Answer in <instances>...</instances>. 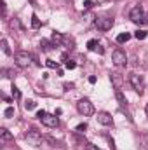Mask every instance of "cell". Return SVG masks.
Masks as SVG:
<instances>
[{
	"mask_svg": "<svg viewBox=\"0 0 148 150\" xmlns=\"http://www.w3.org/2000/svg\"><path fill=\"white\" fill-rule=\"evenodd\" d=\"M129 18H131V21H132V23H136V25H147V23H148V19L145 18V12H143V9H141L140 5H136V7H132V9H131Z\"/></svg>",
	"mask_w": 148,
	"mask_h": 150,
	"instance_id": "1",
	"label": "cell"
},
{
	"mask_svg": "<svg viewBox=\"0 0 148 150\" xmlns=\"http://www.w3.org/2000/svg\"><path fill=\"white\" fill-rule=\"evenodd\" d=\"M16 65L18 67H21V68H28L30 65H32V61H33V58H32V54H28V52H25V51H19V52H16Z\"/></svg>",
	"mask_w": 148,
	"mask_h": 150,
	"instance_id": "2",
	"label": "cell"
},
{
	"mask_svg": "<svg viewBox=\"0 0 148 150\" xmlns=\"http://www.w3.org/2000/svg\"><path fill=\"white\" fill-rule=\"evenodd\" d=\"M77 110L82 113L84 117H89V115L94 113V107H92V103H91L87 98H82V100L77 103Z\"/></svg>",
	"mask_w": 148,
	"mask_h": 150,
	"instance_id": "3",
	"label": "cell"
},
{
	"mask_svg": "<svg viewBox=\"0 0 148 150\" xmlns=\"http://www.w3.org/2000/svg\"><path fill=\"white\" fill-rule=\"evenodd\" d=\"M25 138H26V142H28L32 147H40L42 142H44V136L38 133L37 129H30V131L25 134Z\"/></svg>",
	"mask_w": 148,
	"mask_h": 150,
	"instance_id": "4",
	"label": "cell"
},
{
	"mask_svg": "<svg viewBox=\"0 0 148 150\" xmlns=\"http://www.w3.org/2000/svg\"><path fill=\"white\" fill-rule=\"evenodd\" d=\"M129 82L132 84V87H134V91L141 96L143 93H145V82H143V77L138 74H131L129 75Z\"/></svg>",
	"mask_w": 148,
	"mask_h": 150,
	"instance_id": "5",
	"label": "cell"
},
{
	"mask_svg": "<svg viewBox=\"0 0 148 150\" xmlns=\"http://www.w3.org/2000/svg\"><path fill=\"white\" fill-rule=\"evenodd\" d=\"M111 59H113V63H115L117 67H125V65H127V56H125V52L120 51V49H115V51H113Z\"/></svg>",
	"mask_w": 148,
	"mask_h": 150,
	"instance_id": "6",
	"label": "cell"
},
{
	"mask_svg": "<svg viewBox=\"0 0 148 150\" xmlns=\"http://www.w3.org/2000/svg\"><path fill=\"white\" fill-rule=\"evenodd\" d=\"M96 26L101 32H108L111 26H113V19L111 18H98L96 19Z\"/></svg>",
	"mask_w": 148,
	"mask_h": 150,
	"instance_id": "7",
	"label": "cell"
},
{
	"mask_svg": "<svg viewBox=\"0 0 148 150\" xmlns=\"http://www.w3.org/2000/svg\"><path fill=\"white\" fill-rule=\"evenodd\" d=\"M40 120H42V124H45L47 127H58V126H59L58 117H56V115H52V113H45Z\"/></svg>",
	"mask_w": 148,
	"mask_h": 150,
	"instance_id": "8",
	"label": "cell"
},
{
	"mask_svg": "<svg viewBox=\"0 0 148 150\" xmlns=\"http://www.w3.org/2000/svg\"><path fill=\"white\" fill-rule=\"evenodd\" d=\"M110 80H111V84H113V87H115V91H120V89H122V86H124V77L118 74V72H111Z\"/></svg>",
	"mask_w": 148,
	"mask_h": 150,
	"instance_id": "9",
	"label": "cell"
},
{
	"mask_svg": "<svg viewBox=\"0 0 148 150\" xmlns=\"http://www.w3.org/2000/svg\"><path fill=\"white\" fill-rule=\"evenodd\" d=\"M96 119H98V122H99V124H103V126H111V124H113L111 115H110V113H106V112H98Z\"/></svg>",
	"mask_w": 148,
	"mask_h": 150,
	"instance_id": "10",
	"label": "cell"
},
{
	"mask_svg": "<svg viewBox=\"0 0 148 150\" xmlns=\"http://www.w3.org/2000/svg\"><path fill=\"white\" fill-rule=\"evenodd\" d=\"M12 140H14V136H12V134H11L5 127H2V129H0V142L5 145V143H11Z\"/></svg>",
	"mask_w": 148,
	"mask_h": 150,
	"instance_id": "11",
	"label": "cell"
},
{
	"mask_svg": "<svg viewBox=\"0 0 148 150\" xmlns=\"http://www.w3.org/2000/svg\"><path fill=\"white\" fill-rule=\"evenodd\" d=\"M51 40H52L54 44H63V42H65V37H63L59 32H52V37H51Z\"/></svg>",
	"mask_w": 148,
	"mask_h": 150,
	"instance_id": "12",
	"label": "cell"
},
{
	"mask_svg": "<svg viewBox=\"0 0 148 150\" xmlns=\"http://www.w3.org/2000/svg\"><path fill=\"white\" fill-rule=\"evenodd\" d=\"M115 98H117V101H118V103H120L122 107H124V105L127 103V100H125V96L122 94V91H115Z\"/></svg>",
	"mask_w": 148,
	"mask_h": 150,
	"instance_id": "13",
	"label": "cell"
},
{
	"mask_svg": "<svg viewBox=\"0 0 148 150\" xmlns=\"http://www.w3.org/2000/svg\"><path fill=\"white\" fill-rule=\"evenodd\" d=\"M0 44H2V51H4L7 56H11V54H12V51H11V47H9V44H7V40H5V38H2V42H0Z\"/></svg>",
	"mask_w": 148,
	"mask_h": 150,
	"instance_id": "14",
	"label": "cell"
},
{
	"mask_svg": "<svg viewBox=\"0 0 148 150\" xmlns=\"http://www.w3.org/2000/svg\"><path fill=\"white\" fill-rule=\"evenodd\" d=\"M40 25H42V23H40V19L37 18V14H33V16H32V28L38 30V28H40Z\"/></svg>",
	"mask_w": 148,
	"mask_h": 150,
	"instance_id": "15",
	"label": "cell"
},
{
	"mask_svg": "<svg viewBox=\"0 0 148 150\" xmlns=\"http://www.w3.org/2000/svg\"><path fill=\"white\" fill-rule=\"evenodd\" d=\"M147 35H148L147 30H138V32L134 33V37L138 38V40H145V38H147Z\"/></svg>",
	"mask_w": 148,
	"mask_h": 150,
	"instance_id": "16",
	"label": "cell"
},
{
	"mask_svg": "<svg viewBox=\"0 0 148 150\" xmlns=\"http://www.w3.org/2000/svg\"><path fill=\"white\" fill-rule=\"evenodd\" d=\"M129 38H131V33H120V35H117V42L122 44V42H127Z\"/></svg>",
	"mask_w": 148,
	"mask_h": 150,
	"instance_id": "17",
	"label": "cell"
},
{
	"mask_svg": "<svg viewBox=\"0 0 148 150\" xmlns=\"http://www.w3.org/2000/svg\"><path fill=\"white\" fill-rule=\"evenodd\" d=\"M40 47H42L44 51H49V49H52V44H51L49 40H45V38H42V42H40Z\"/></svg>",
	"mask_w": 148,
	"mask_h": 150,
	"instance_id": "18",
	"label": "cell"
},
{
	"mask_svg": "<svg viewBox=\"0 0 148 150\" xmlns=\"http://www.w3.org/2000/svg\"><path fill=\"white\" fill-rule=\"evenodd\" d=\"M98 45H99V44H98V40H89V42H87V49H89V51L98 49Z\"/></svg>",
	"mask_w": 148,
	"mask_h": 150,
	"instance_id": "19",
	"label": "cell"
},
{
	"mask_svg": "<svg viewBox=\"0 0 148 150\" xmlns=\"http://www.w3.org/2000/svg\"><path fill=\"white\" fill-rule=\"evenodd\" d=\"M35 107H37V103H35L33 100H28V101L25 103V108H26V110H33Z\"/></svg>",
	"mask_w": 148,
	"mask_h": 150,
	"instance_id": "20",
	"label": "cell"
},
{
	"mask_svg": "<svg viewBox=\"0 0 148 150\" xmlns=\"http://www.w3.org/2000/svg\"><path fill=\"white\" fill-rule=\"evenodd\" d=\"M65 67H66L68 70H73L75 67H77V63H75V61H72V59H66V61H65Z\"/></svg>",
	"mask_w": 148,
	"mask_h": 150,
	"instance_id": "21",
	"label": "cell"
},
{
	"mask_svg": "<svg viewBox=\"0 0 148 150\" xmlns=\"http://www.w3.org/2000/svg\"><path fill=\"white\" fill-rule=\"evenodd\" d=\"M45 65L49 68H58V61H54V59H45Z\"/></svg>",
	"mask_w": 148,
	"mask_h": 150,
	"instance_id": "22",
	"label": "cell"
},
{
	"mask_svg": "<svg viewBox=\"0 0 148 150\" xmlns=\"http://www.w3.org/2000/svg\"><path fill=\"white\" fill-rule=\"evenodd\" d=\"M92 7H94L92 0H84V9H92Z\"/></svg>",
	"mask_w": 148,
	"mask_h": 150,
	"instance_id": "23",
	"label": "cell"
},
{
	"mask_svg": "<svg viewBox=\"0 0 148 150\" xmlns=\"http://www.w3.org/2000/svg\"><path fill=\"white\" fill-rule=\"evenodd\" d=\"M12 96H14L16 100H19V98H21V93H19V89H18V87H12Z\"/></svg>",
	"mask_w": 148,
	"mask_h": 150,
	"instance_id": "24",
	"label": "cell"
},
{
	"mask_svg": "<svg viewBox=\"0 0 148 150\" xmlns=\"http://www.w3.org/2000/svg\"><path fill=\"white\" fill-rule=\"evenodd\" d=\"M4 115H5V117H12V115H14V108H12V107L5 108V112H4Z\"/></svg>",
	"mask_w": 148,
	"mask_h": 150,
	"instance_id": "25",
	"label": "cell"
},
{
	"mask_svg": "<svg viewBox=\"0 0 148 150\" xmlns=\"http://www.w3.org/2000/svg\"><path fill=\"white\" fill-rule=\"evenodd\" d=\"M85 129H87V124H85V122H84V124H78V126H77V131H78V133H84Z\"/></svg>",
	"mask_w": 148,
	"mask_h": 150,
	"instance_id": "26",
	"label": "cell"
},
{
	"mask_svg": "<svg viewBox=\"0 0 148 150\" xmlns=\"http://www.w3.org/2000/svg\"><path fill=\"white\" fill-rule=\"evenodd\" d=\"M85 149L87 150H101L99 147H96V145H92V143H85Z\"/></svg>",
	"mask_w": 148,
	"mask_h": 150,
	"instance_id": "27",
	"label": "cell"
},
{
	"mask_svg": "<svg viewBox=\"0 0 148 150\" xmlns=\"http://www.w3.org/2000/svg\"><path fill=\"white\" fill-rule=\"evenodd\" d=\"M4 74H5V77H9V79H12V77H14V72H12V70H4Z\"/></svg>",
	"mask_w": 148,
	"mask_h": 150,
	"instance_id": "28",
	"label": "cell"
},
{
	"mask_svg": "<svg viewBox=\"0 0 148 150\" xmlns=\"http://www.w3.org/2000/svg\"><path fill=\"white\" fill-rule=\"evenodd\" d=\"M96 80H98V79H96L94 75H91V77H89V82H91V84H96Z\"/></svg>",
	"mask_w": 148,
	"mask_h": 150,
	"instance_id": "29",
	"label": "cell"
},
{
	"mask_svg": "<svg viewBox=\"0 0 148 150\" xmlns=\"http://www.w3.org/2000/svg\"><path fill=\"white\" fill-rule=\"evenodd\" d=\"M45 113H47V112H44V110H38L37 117H38V119H42V117H44V115H45Z\"/></svg>",
	"mask_w": 148,
	"mask_h": 150,
	"instance_id": "30",
	"label": "cell"
},
{
	"mask_svg": "<svg viewBox=\"0 0 148 150\" xmlns=\"http://www.w3.org/2000/svg\"><path fill=\"white\" fill-rule=\"evenodd\" d=\"M147 115H148V105H147Z\"/></svg>",
	"mask_w": 148,
	"mask_h": 150,
	"instance_id": "31",
	"label": "cell"
}]
</instances>
